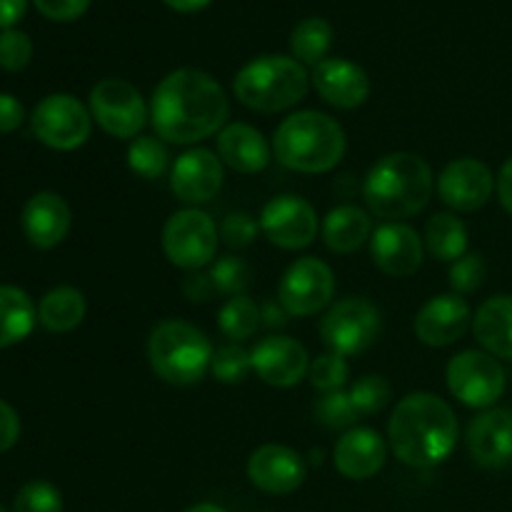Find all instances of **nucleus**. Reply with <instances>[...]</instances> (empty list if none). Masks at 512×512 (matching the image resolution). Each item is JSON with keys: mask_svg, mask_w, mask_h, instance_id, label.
Wrapping results in <instances>:
<instances>
[{"mask_svg": "<svg viewBox=\"0 0 512 512\" xmlns=\"http://www.w3.org/2000/svg\"><path fill=\"white\" fill-rule=\"evenodd\" d=\"M85 298L78 288L60 285L48 290L38 305V320L50 333H70L85 318Z\"/></svg>", "mask_w": 512, "mask_h": 512, "instance_id": "28", "label": "nucleus"}, {"mask_svg": "<svg viewBox=\"0 0 512 512\" xmlns=\"http://www.w3.org/2000/svg\"><path fill=\"white\" fill-rule=\"evenodd\" d=\"M170 10H178V13H198V10L208 8L213 0H163Z\"/></svg>", "mask_w": 512, "mask_h": 512, "instance_id": "49", "label": "nucleus"}, {"mask_svg": "<svg viewBox=\"0 0 512 512\" xmlns=\"http://www.w3.org/2000/svg\"><path fill=\"white\" fill-rule=\"evenodd\" d=\"M275 158L288 170L305 175L328 173L343 160L345 133L338 120L318 110H300L278 125Z\"/></svg>", "mask_w": 512, "mask_h": 512, "instance_id": "4", "label": "nucleus"}, {"mask_svg": "<svg viewBox=\"0 0 512 512\" xmlns=\"http://www.w3.org/2000/svg\"><path fill=\"white\" fill-rule=\"evenodd\" d=\"M28 0H0V30H8L25 15Z\"/></svg>", "mask_w": 512, "mask_h": 512, "instance_id": "46", "label": "nucleus"}, {"mask_svg": "<svg viewBox=\"0 0 512 512\" xmlns=\"http://www.w3.org/2000/svg\"><path fill=\"white\" fill-rule=\"evenodd\" d=\"M25 120V108L15 95L0 93V135L18 130Z\"/></svg>", "mask_w": 512, "mask_h": 512, "instance_id": "43", "label": "nucleus"}, {"mask_svg": "<svg viewBox=\"0 0 512 512\" xmlns=\"http://www.w3.org/2000/svg\"><path fill=\"white\" fill-rule=\"evenodd\" d=\"M433 185V170L420 155L390 153L365 175L363 198L370 213L388 223H400L430 203Z\"/></svg>", "mask_w": 512, "mask_h": 512, "instance_id": "3", "label": "nucleus"}, {"mask_svg": "<svg viewBox=\"0 0 512 512\" xmlns=\"http://www.w3.org/2000/svg\"><path fill=\"white\" fill-rule=\"evenodd\" d=\"M260 230L283 250L308 248L318 238V215L308 200L298 195H278L260 213Z\"/></svg>", "mask_w": 512, "mask_h": 512, "instance_id": "13", "label": "nucleus"}, {"mask_svg": "<svg viewBox=\"0 0 512 512\" xmlns=\"http://www.w3.org/2000/svg\"><path fill=\"white\" fill-rule=\"evenodd\" d=\"M348 395L355 413H358L360 418H368V415L385 410V405L393 398V390H390V383L383 375H365L358 383H353Z\"/></svg>", "mask_w": 512, "mask_h": 512, "instance_id": "34", "label": "nucleus"}, {"mask_svg": "<svg viewBox=\"0 0 512 512\" xmlns=\"http://www.w3.org/2000/svg\"><path fill=\"white\" fill-rule=\"evenodd\" d=\"M485 273H488V268H485L483 255L465 253L463 258L450 265V288L458 295L475 293L483 285Z\"/></svg>", "mask_w": 512, "mask_h": 512, "instance_id": "40", "label": "nucleus"}, {"mask_svg": "<svg viewBox=\"0 0 512 512\" xmlns=\"http://www.w3.org/2000/svg\"><path fill=\"white\" fill-rule=\"evenodd\" d=\"M470 305L458 293L435 295L415 315V335L420 343L430 348H445L453 345L468 333L470 328Z\"/></svg>", "mask_w": 512, "mask_h": 512, "instance_id": "18", "label": "nucleus"}, {"mask_svg": "<svg viewBox=\"0 0 512 512\" xmlns=\"http://www.w3.org/2000/svg\"><path fill=\"white\" fill-rule=\"evenodd\" d=\"M208 335L185 320H163L148 340V360L153 373L170 385H195L213 363Z\"/></svg>", "mask_w": 512, "mask_h": 512, "instance_id": "6", "label": "nucleus"}, {"mask_svg": "<svg viewBox=\"0 0 512 512\" xmlns=\"http://www.w3.org/2000/svg\"><path fill=\"white\" fill-rule=\"evenodd\" d=\"M448 390L468 408L488 410L503 398L505 370L485 350H463L448 363Z\"/></svg>", "mask_w": 512, "mask_h": 512, "instance_id": "8", "label": "nucleus"}, {"mask_svg": "<svg viewBox=\"0 0 512 512\" xmlns=\"http://www.w3.org/2000/svg\"><path fill=\"white\" fill-rule=\"evenodd\" d=\"M70 223H73V215H70L68 203L58 193H50V190L35 193L25 203L23 215H20L25 238L38 250H50L63 243Z\"/></svg>", "mask_w": 512, "mask_h": 512, "instance_id": "22", "label": "nucleus"}, {"mask_svg": "<svg viewBox=\"0 0 512 512\" xmlns=\"http://www.w3.org/2000/svg\"><path fill=\"white\" fill-rule=\"evenodd\" d=\"M223 188V160L208 148H193L170 168V190L183 203H208Z\"/></svg>", "mask_w": 512, "mask_h": 512, "instance_id": "16", "label": "nucleus"}, {"mask_svg": "<svg viewBox=\"0 0 512 512\" xmlns=\"http://www.w3.org/2000/svg\"><path fill=\"white\" fill-rule=\"evenodd\" d=\"M168 148L153 135H140L128 148V168L145 180H155L168 170Z\"/></svg>", "mask_w": 512, "mask_h": 512, "instance_id": "32", "label": "nucleus"}, {"mask_svg": "<svg viewBox=\"0 0 512 512\" xmlns=\"http://www.w3.org/2000/svg\"><path fill=\"white\" fill-rule=\"evenodd\" d=\"M218 158L235 173L253 175L268 168L270 148L258 128L248 123H230L218 133Z\"/></svg>", "mask_w": 512, "mask_h": 512, "instance_id": "24", "label": "nucleus"}, {"mask_svg": "<svg viewBox=\"0 0 512 512\" xmlns=\"http://www.w3.org/2000/svg\"><path fill=\"white\" fill-rule=\"evenodd\" d=\"M498 198L503 208L512 215V158L500 168L498 175Z\"/></svg>", "mask_w": 512, "mask_h": 512, "instance_id": "48", "label": "nucleus"}, {"mask_svg": "<svg viewBox=\"0 0 512 512\" xmlns=\"http://www.w3.org/2000/svg\"><path fill=\"white\" fill-rule=\"evenodd\" d=\"M370 255L385 275L408 278L423 265V240L410 225L385 223L370 235Z\"/></svg>", "mask_w": 512, "mask_h": 512, "instance_id": "20", "label": "nucleus"}, {"mask_svg": "<svg viewBox=\"0 0 512 512\" xmlns=\"http://www.w3.org/2000/svg\"><path fill=\"white\" fill-rule=\"evenodd\" d=\"M185 512H228V510L220 508V505H215V503H198V505H193V508H188Z\"/></svg>", "mask_w": 512, "mask_h": 512, "instance_id": "50", "label": "nucleus"}, {"mask_svg": "<svg viewBox=\"0 0 512 512\" xmlns=\"http://www.w3.org/2000/svg\"><path fill=\"white\" fill-rule=\"evenodd\" d=\"M388 445L370 428H350L335 445V468L348 480H370L383 470Z\"/></svg>", "mask_w": 512, "mask_h": 512, "instance_id": "23", "label": "nucleus"}, {"mask_svg": "<svg viewBox=\"0 0 512 512\" xmlns=\"http://www.w3.org/2000/svg\"><path fill=\"white\" fill-rule=\"evenodd\" d=\"M310 78L320 98L340 110L360 108L370 95L368 73L345 58H325L315 65Z\"/></svg>", "mask_w": 512, "mask_h": 512, "instance_id": "21", "label": "nucleus"}, {"mask_svg": "<svg viewBox=\"0 0 512 512\" xmlns=\"http://www.w3.org/2000/svg\"><path fill=\"white\" fill-rule=\"evenodd\" d=\"M210 280H213L215 293L228 295V298H235V295H245L250 285V268L245 265V260L235 258V255H228V258H220L218 263L210 265Z\"/></svg>", "mask_w": 512, "mask_h": 512, "instance_id": "36", "label": "nucleus"}, {"mask_svg": "<svg viewBox=\"0 0 512 512\" xmlns=\"http://www.w3.org/2000/svg\"><path fill=\"white\" fill-rule=\"evenodd\" d=\"M358 418L360 415L355 413L353 403H350V395L343 393V390L325 393L315 403V420L328 430H348L353 428Z\"/></svg>", "mask_w": 512, "mask_h": 512, "instance_id": "35", "label": "nucleus"}, {"mask_svg": "<svg viewBox=\"0 0 512 512\" xmlns=\"http://www.w3.org/2000/svg\"><path fill=\"white\" fill-rule=\"evenodd\" d=\"M20 438V418L5 400H0V453H8Z\"/></svg>", "mask_w": 512, "mask_h": 512, "instance_id": "44", "label": "nucleus"}, {"mask_svg": "<svg viewBox=\"0 0 512 512\" xmlns=\"http://www.w3.org/2000/svg\"><path fill=\"white\" fill-rule=\"evenodd\" d=\"M165 258L183 270H200L215 258L218 250V228L213 218L198 208L178 210L163 228Z\"/></svg>", "mask_w": 512, "mask_h": 512, "instance_id": "10", "label": "nucleus"}, {"mask_svg": "<svg viewBox=\"0 0 512 512\" xmlns=\"http://www.w3.org/2000/svg\"><path fill=\"white\" fill-rule=\"evenodd\" d=\"M335 293V275L328 263L318 258H300L283 273L278 300L288 315L308 318L328 308Z\"/></svg>", "mask_w": 512, "mask_h": 512, "instance_id": "12", "label": "nucleus"}, {"mask_svg": "<svg viewBox=\"0 0 512 512\" xmlns=\"http://www.w3.org/2000/svg\"><path fill=\"white\" fill-rule=\"evenodd\" d=\"M15 512H63V495L55 485L45 480H33L23 485L15 495Z\"/></svg>", "mask_w": 512, "mask_h": 512, "instance_id": "37", "label": "nucleus"}, {"mask_svg": "<svg viewBox=\"0 0 512 512\" xmlns=\"http://www.w3.org/2000/svg\"><path fill=\"white\" fill-rule=\"evenodd\" d=\"M468 453L480 468L498 470L512 463V410L488 408L475 415L465 433Z\"/></svg>", "mask_w": 512, "mask_h": 512, "instance_id": "17", "label": "nucleus"}, {"mask_svg": "<svg viewBox=\"0 0 512 512\" xmlns=\"http://www.w3.org/2000/svg\"><path fill=\"white\" fill-rule=\"evenodd\" d=\"M310 383L315 385L323 393H333V390H340L350 378V368L345 363L343 355L338 353H325L320 358H315L310 363Z\"/></svg>", "mask_w": 512, "mask_h": 512, "instance_id": "38", "label": "nucleus"}, {"mask_svg": "<svg viewBox=\"0 0 512 512\" xmlns=\"http://www.w3.org/2000/svg\"><path fill=\"white\" fill-rule=\"evenodd\" d=\"M308 73L290 55H260L238 70L235 98L255 113H283L308 93Z\"/></svg>", "mask_w": 512, "mask_h": 512, "instance_id": "5", "label": "nucleus"}, {"mask_svg": "<svg viewBox=\"0 0 512 512\" xmlns=\"http://www.w3.org/2000/svg\"><path fill=\"white\" fill-rule=\"evenodd\" d=\"M473 333L485 353L512 360V295H495L478 308Z\"/></svg>", "mask_w": 512, "mask_h": 512, "instance_id": "25", "label": "nucleus"}, {"mask_svg": "<svg viewBox=\"0 0 512 512\" xmlns=\"http://www.w3.org/2000/svg\"><path fill=\"white\" fill-rule=\"evenodd\" d=\"M260 323H263V320H260L258 303H253L248 295H235V298H228L218 313L220 330H223L225 338L235 340V343L253 338Z\"/></svg>", "mask_w": 512, "mask_h": 512, "instance_id": "31", "label": "nucleus"}, {"mask_svg": "<svg viewBox=\"0 0 512 512\" xmlns=\"http://www.w3.org/2000/svg\"><path fill=\"white\" fill-rule=\"evenodd\" d=\"M495 190V175L483 160L458 158L440 173L438 193L445 205L458 213H473L483 208Z\"/></svg>", "mask_w": 512, "mask_h": 512, "instance_id": "14", "label": "nucleus"}, {"mask_svg": "<svg viewBox=\"0 0 512 512\" xmlns=\"http://www.w3.org/2000/svg\"><path fill=\"white\" fill-rule=\"evenodd\" d=\"M258 228L260 223H255L253 215L230 213L228 218L223 220V225H220V240H223L228 248H248L255 240V235H258Z\"/></svg>", "mask_w": 512, "mask_h": 512, "instance_id": "41", "label": "nucleus"}, {"mask_svg": "<svg viewBox=\"0 0 512 512\" xmlns=\"http://www.w3.org/2000/svg\"><path fill=\"white\" fill-rule=\"evenodd\" d=\"M425 248L435 260L455 263L468 253V230L453 213H438L425 225Z\"/></svg>", "mask_w": 512, "mask_h": 512, "instance_id": "29", "label": "nucleus"}, {"mask_svg": "<svg viewBox=\"0 0 512 512\" xmlns=\"http://www.w3.org/2000/svg\"><path fill=\"white\" fill-rule=\"evenodd\" d=\"M458 418L443 398L433 393L405 395L388 423L390 448L410 468H435L458 445Z\"/></svg>", "mask_w": 512, "mask_h": 512, "instance_id": "2", "label": "nucleus"}, {"mask_svg": "<svg viewBox=\"0 0 512 512\" xmlns=\"http://www.w3.org/2000/svg\"><path fill=\"white\" fill-rule=\"evenodd\" d=\"M90 115L108 135L128 140L145 128L150 108L133 83L123 78H105L90 90Z\"/></svg>", "mask_w": 512, "mask_h": 512, "instance_id": "7", "label": "nucleus"}, {"mask_svg": "<svg viewBox=\"0 0 512 512\" xmlns=\"http://www.w3.org/2000/svg\"><path fill=\"white\" fill-rule=\"evenodd\" d=\"M38 310L28 293L15 285H0V350L18 345L33 333Z\"/></svg>", "mask_w": 512, "mask_h": 512, "instance_id": "27", "label": "nucleus"}, {"mask_svg": "<svg viewBox=\"0 0 512 512\" xmlns=\"http://www.w3.org/2000/svg\"><path fill=\"white\" fill-rule=\"evenodd\" d=\"M33 135L53 150H75L90 138L93 115L68 93H55L40 100L30 115Z\"/></svg>", "mask_w": 512, "mask_h": 512, "instance_id": "11", "label": "nucleus"}, {"mask_svg": "<svg viewBox=\"0 0 512 512\" xmlns=\"http://www.w3.org/2000/svg\"><path fill=\"white\" fill-rule=\"evenodd\" d=\"M230 115L228 95L213 75L180 68L165 75L153 90L150 123L158 138L190 145L223 130Z\"/></svg>", "mask_w": 512, "mask_h": 512, "instance_id": "1", "label": "nucleus"}, {"mask_svg": "<svg viewBox=\"0 0 512 512\" xmlns=\"http://www.w3.org/2000/svg\"><path fill=\"white\" fill-rule=\"evenodd\" d=\"M183 293H185V298L190 300V303H205V300L213 298V293H215L213 280H210V275L195 273V270H193V273L185 278Z\"/></svg>", "mask_w": 512, "mask_h": 512, "instance_id": "45", "label": "nucleus"}, {"mask_svg": "<svg viewBox=\"0 0 512 512\" xmlns=\"http://www.w3.org/2000/svg\"><path fill=\"white\" fill-rule=\"evenodd\" d=\"M30 58H33V40L28 33L18 28L0 30V68L18 73L28 68Z\"/></svg>", "mask_w": 512, "mask_h": 512, "instance_id": "39", "label": "nucleus"}, {"mask_svg": "<svg viewBox=\"0 0 512 512\" xmlns=\"http://www.w3.org/2000/svg\"><path fill=\"white\" fill-rule=\"evenodd\" d=\"M253 370L263 383L273 388H293L308 375V350L285 335H268L250 350Z\"/></svg>", "mask_w": 512, "mask_h": 512, "instance_id": "15", "label": "nucleus"}, {"mask_svg": "<svg viewBox=\"0 0 512 512\" xmlns=\"http://www.w3.org/2000/svg\"><path fill=\"white\" fill-rule=\"evenodd\" d=\"M0 512H8V510H5V508H3V505H0Z\"/></svg>", "mask_w": 512, "mask_h": 512, "instance_id": "51", "label": "nucleus"}, {"mask_svg": "<svg viewBox=\"0 0 512 512\" xmlns=\"http://www.w3.org/2000/svg\"><path fill=\"white\" fill-rule=\"evenodd\" d=\"M253 370V360H250V350H245L243 345L230 343L223 345L213 353V363H210V373L218 383L235 385L243 383L245 378Z\"/></svg>", "mask_w": 512, "mask_h": 512, "instance_id": "33", "label": "nucleus"}, {"mask_svg": "<svg viewBox=\"0 0 512 512\" xmlns=\"http://www.w3.org/2000/svg\"><path fill=\"white\" fill-rule=\"evenodd\" d=\"M333 45V25L325 18H305L290 33V50L298 63L318 65L323 63Z\"/></svg>", "mask_w": 512, "mask_h": 512, "instance_id": "30", "label": "nucleus"}, {"mask_svg": "<svg viewBox=\"0 0 512 512\" xmlns=\"http://www.w3.org/2000/svg\"><path fill=\"white\" fill-rule=\"evenodd\" d=\"M40 15L55 23H70L88 13L90 0H33Z\"/></svg>", "mask_w": 512, "mask_h": 512, "instance_id": "42", "label": "nucleus"}, {"mask_svg": "<svg viewBox=\"0 0 512 512\" xmlns=\"http://www.w3.org/2000/svg\"><path fill=\"white\" fill-rule=\"evenodd\" d=\"M383 320L380 310L365 298L338 300L320 320V338L330 353L358 355L378 340Z\"/></svg>", "mask_w": 512, "mask_h": 512, "instance_id": "9", "label": "nucleus"}, {"mask_svg": "<svg viewBox=\"0 0 512 512\" xmlns=\"http://www.w3.org/2000/svg\"><path fill=\"white\" fill-rule=\"evenodd\" d=\"M305 463L293 448L285 445H260L248 460V478L268 495H290L303 485Z\"/></svg>", "mask_w": 512, "mask_h": 512, "instance_id": "19", "label": "nucleus"}, {"mask_svg": "<svg viewBox=\"0 0 512 512\" xmlns=\"http://www.w3.org/2000/svg\"><path fill=\"white\" fill-rule=\"evenodd\" d=\"M373 235V220L358 205H338L323 220V240L333 253H355Z\"/></svg>", "mask_w": 512, "mask_h": 512, "instance_id": "26", "label": "nucleus"}, {"mask_svg": "<svg viewBox=\"0 0 512 512\" xmlns=\"http://www.w3.org/2000/svg\"><path fill=\"white\" fill-rule=\"evenodd\" d=\"M288 310L280 305V300H268V303H263V308H260V320H263V325H268V328H283L285 323H288Z\"/></svg>", "mask_w": 512, "mask_h": 512, "instance_id": "47", "label": "nucleus"}]
</instances>
